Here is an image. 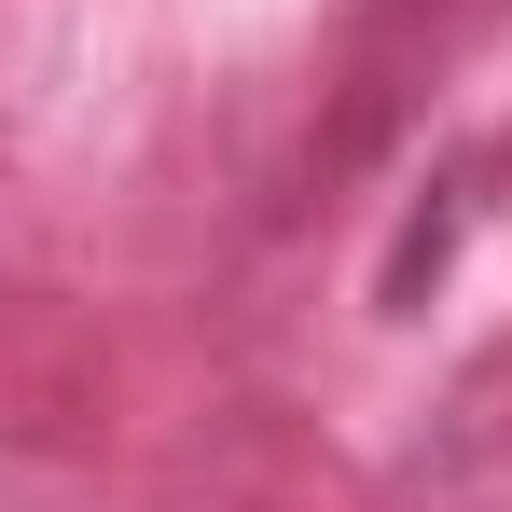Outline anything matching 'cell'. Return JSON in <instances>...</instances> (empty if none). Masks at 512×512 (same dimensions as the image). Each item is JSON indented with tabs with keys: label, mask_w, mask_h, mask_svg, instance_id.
<instances>
[{
	"label": "cell",
	"mask_w": 512,
	"mask_h": 512,
	"mask_svg": "<svg viewBox=\"0 0 512 512\" xmlns=\"http://www.w3.org/2000/svg\"><path fill=\"white\" fill-rule=\"evenodd\" d=\"M443 250H457V180H443V208L402 222V250H388V305H416L429 277H443Z\"/></svg>",
	"instance_id": "obj_1"
}]
</instances>
